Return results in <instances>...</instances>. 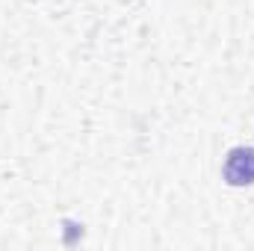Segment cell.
<instances>
[{
  "label": "cell",
  "mask_w": 254,
  "mask_h": 251,
  "mask_svg": "<svg viewBox=\"0 0 254 251\" xmlns=\"http://www.w3.org/2000/svg\"><path fill=\"white\" fill-rule=\"evenodd\" d=\"M222 178L228 187H252L254 184V148H234L225 157Z\"/></svg>",
  "instance_id": "6da1fadb"
}]
</instances>
